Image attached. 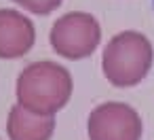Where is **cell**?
Here are the masks:
<instances>
[{"instance_id":"obj_5","label":"cell","mask_w":154,"mask_h":140,"mask_svg":"<svg viewBox=\"0 0 154 140\" xmlns=\"http://www.w3.org/2000/svg\"><path fill=\"white\" fill-rule=\"evenodd\" d=\"M34 43L30 21L15 11H0V57H19Z\"/></svg>"},{"instance_id":"obj_4","label":"cell","mask_w":154,"mask_h":140,"mask_svg":"<svg viewBox=\"0 0 154 140\" xmlns=\"http://www.w3.org/2000/svg\"><path fill=\"white\" fill-rule=\"evenodd\" d=\"M89 134L91 140H139L141 121L129 106L108 102L93 110Z\"/></svg>"},{"instance_id":"obj_6","label":"cell","mask_w":154,"mask_h":140,"mask_svg":"<svg viewBox=\"0 0 154 140\" xmlns=\"http://www.w3.org/2000/svg\"><path fill=\"white\" fill-rule=\"evenodd\" d=\"M53 132V119H30L21 108L11 110V140H47Z\"/></svg>"},{"instance_id":"obj_2","label":"cell","mask_w":154,"mask_h":140,"mask_svg":"<svg viewBox=\"0 0 154 140\" xmlns=\"http://www.w3.org/2000/svg\"><path fill=\"white\" fill-rule=\"evenodd\" d=\"M150 62H152L150 43L137 32H125L112 38V43L108 45L103 57V70L114 85L129 87L146 77Z\"/></svg>"},{"instance_id":"obj_3","label":"cell","mask_w":154,"mask_h":140,"mask_svg":"<svg viewBox=\"0 0 154 140\" xmlns=\"http://www.w3.org/2000/svg\"><path fill=\"white\" fill-rule=\"evenodd\" d=\"M97 38H99V28L95 19L82 13H72L61 17L51 34L53 47L63 57H72V60L89 55L95 49Z\"/></svg>"},{"instance_id":"obj_1","label":"cell","mask_w":154,"mask_h":140,"mask_svg":"<svg viewBox=\"0 0 154 140\" xmlns=\"http://www.w3.org/2000/svg\"><path fill=\"white\" fill-rule=\"evenodd\" d=\"M70 91L72 79L57 64H32L19 79V100L36 112H55L68 102Z\"/></svg>"},{"instance_id":"obj_8","label":"cell","mask_w":154,"mask_h":140,"mask_svg":"<svg viewBox=\"0 0 154 140\" xmlns=\"http://www.w3.org/2000/svg\"><path fill=\"white\" fill-rule=\"evenodd\" d=\"M152 5H154V0H152Z\"/></svg>"},{"instance_id":"obj_7","label":"cell","mask_w":154,"mask_h":140,"mask_svg":"<svg viewBox=\"0 0 154 140\" xmlns=\"http://www.w3.org/2000/svg\"><path fill=\"white\" fill-rule=\"evenodd\" d=\"M17 2H21L26 9L30 11H36V13H49L53 9L59 7L61 0H17Z\"/></svg>"}]
</instances>
